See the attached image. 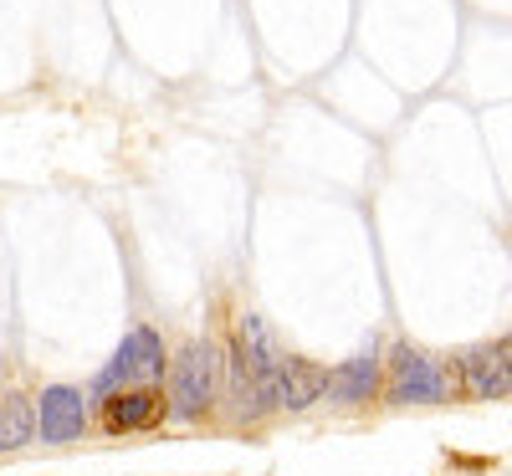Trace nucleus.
<instances>
[{"mask_svg": "<svg viewBox=\"0 0 512 476\" xmlns=\"http://www.w3.org/2000/svg\"><path fill=\"white\" fill-rule=\"evenodd\" d=\"M221 343H185V349L164 364V374H169V395H164V405L175 410L180 420H195V415H205L210 405H216V395H221Z\"/></svg>", "mask_w": 512, "mask_h": 476, "instance_id": "nucleus-1", "label": "nucleus"}, {"mask_svg": "<svg viewBox=\"0 0 512 476\" xmlns=\"http://www.w3.org/2000/svg\"><path fill=\"white\" fill-rule=\"evenodd\" d=\"M384 395H390V405H446L451 374L441 359L420 354L415 343H395L384 359Z\"/></svg>", "mask_w": 512, "mask_h": 476, "instance_id": "nucleus-2", "label": "nucleus"}, {"mask_svg": "<svg viewBox=\"0 0 512 476\" xmlns=\"http://www.w3.org/2000/svg\"><path fill=\"white\" fill-rule=\"evenodd\" d=\"M164 338L144 323V328H134L118 349H113V359H108V369L98 374V395L108 400V395H118V389H134V384H159L164 379Z\"/></svg>", "mask_w": 512, "mask_h": 476, "instance_id": "nucleus-3", "label": "nucleus"}, {"mask_svg": "<svg viewBox=\"0 0 512 476\" xmlns=\"http://www.w3.org/2000/svg\"><path fill=\"white\" fill-rule=\"evenodd\" d=\"M451 369H456V384H461L472 400H507V395H512V359L497 349V343L466 349Z\"/></svg>", "mask_w": 512, "mask_h": 476, "instance_id": "nucleus-4", "label": "nucleus"}, {"mask_svg": "<svg viewBox=\"0 0 512 476\" xmlns=\"http://www.w3.org/2000/svg\"><path fill=\"white\" fill-rule=\"evenodd\" d=\"M82 425H88V405H82V389L72 384H47L36 400V436L52 441V446H67L82 436Z\"/></svg>", "mask_w": 512, "mask_h": 476, "instance_id": "nucleus-5", "label": "nucleus"}, {"mask_svg": "<svg viewBox=\"0 0 512 476\" xmlns=\"http://www.w3.org/2000/svg\"><path fill=\"white\" fill-rule=\"evenodd\" d=\"M379 395H384V364L374 354L344 359L328 374V389H323V400H333V405H369Z\"/></svg>", "mask_w": 512, "mask_h": 476, "instance_id": "nucleus-6", "label": "nucleus"}, {"mask_svg": "<svg viewBox=\"0 0 512 476\" xmlns=\"http://www.w3.org/2000/svg\"><path fill=\"white\" fill-rule=\"evenodd\" d=\"M164 420V395L154 384H134V389H118V395L103 400V425L108 430H149Z\"/></svg>", "mask_w": 512, "mask_h": 476, "instance_id": "nucleus-7", "label": "nucleus"}, {"mask_svg": "<svg viewBox=\"0 0 512 476\" xmlns=\"http://www.w3.org/2000/svg\"><path fill=\"white\" fill-rule=\"evenodd\" d=\"M277 384H282V410H313L328 389V374L313 359H282Z\"/></svg>", "mask_w": 512, "mask_h": 476, "instance_id": "nucleus-8", "label": "nucleus"}, {"mask_svg": "<svg viewBox=\"0 0 512 476\" xmlns=\"http://www.w3.org/2000/svg\"><path fill=\"white\" fill-rule=\"evenodd\" d=\"M31 430H36V415H31V400L26 395H6V400H0V451L26 446Z\"/></svg>", "mask_w": 512, "mask_h": 476, "instance_id": "nucleus-9", "label": "nucleus"}]
</instances>
